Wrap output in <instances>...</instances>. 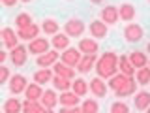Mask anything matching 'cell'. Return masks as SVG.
Here are the masks:
<instances>
[{
    "label": "cell",
    "mask_w": 150,
    "mask_h": 113,
    "mask_svg": "<svg viewBox=\"0 0 150 113\" xmlns=\"http://www.w3.org/2000/svg\"><path fill=\"white\" fill-rule=\"evenodd\" d=\"M144 113H150V107H148V109H146V111H144Z\"/></svg>",
    "instance_id": "7bdbcfd3"
},
{
    "label": "cell",
    "mask_w": 150,
    "mask_h": 113,
    "mask_svg": "<svg viewBox=\"0 0 150 113\" xmlns=\"http://www.w3.org/2000/svg\"><path fill=\"white\" fill-rule=\"evenodd\" d=\"M0 36H2V44H4V47H6V49H15V47L19 45V40H21V38L17 36V32L13 30L11 26H4L2 28V32H0Z\"/></svg>",
    "instance_id": "ba28073f"
},
{
    "label": "cell",
    "mask_w": 150,
    "mask_h": 113,
    "mask_svg": "<svg viewBox=\"0 0 150 113\" xmlns=\"http://www.w3.org/2000/svg\"><path fill=\"white\" fill-rule=\"evenodd\" d=\"M4 113H23V102L17 98H8L4 102Z\"/></svg>",
    "instance_id": "4dcf8cb0"
},
{
    "label": "cell",
    "mask_w": 150,
    "mask_h": 113,
    "mask_svg": "<svg viewBox=\"0 0 150 113\" xmlns=\"http://www.w3.org/2000/svg\"><path fill=\"white\" fill-rule=\"evenodd\" d=\"M135 91H137V81H135V77H133L126 87H122L120 91H116L115 94H116V98H128V96H133Z\"/></svg>",
    "instance_id": "d6a6232c"
},
{
    "label": "cell",
    "mask_w": 150,
    "mask_h": 113,
    "mask_svg": "<svg viewBox=\"0 0 150 113\" xmlns=\"http://www.w3.org/2000/svg\"><path fill=\"white\" fill-rule=\"evenodd\" d=\"M124 40L128 41V44H137L144 38V28L137 25V23H128V25L124 26Z\"/></svg>",
    "instance_id": "7a4b0ae2"
},
{
    "label": "cell",
    "mask_w": 150,
    "mask_h": 113,
    "mask_svg": "<svg viewBox=\"0 0 150 113\" xmlns=\"http://www.w3.org/2000/svg\"><path fill=\"white\" fill-rule=\"evenodd\" d=\"M84 30H86V25L77 17H71V19H68V21L64 23V32L69 38H81Z\"/></svg>",
    "instance_id": "3957f363"
},
{
    "label": "cell",
    "mask_w": 150,
    "mask_h": 113,
    "mask_svg": "<svg viewBox=\"0 0 150 113\" xmlns=\"http://www.w3.org/2000/svg\"><path fill=\"white\" fill-rule=\"evenodd\" d=\"M30 25H34V21H32L30 13L21 11V13L15 17V26H17V30H19V28H26V26H30Z\"/></svg>",
    "instance_id": "e575fe53"
},
{
    "label": "cell",
    "mask_w": 150,
    "mask_h": 113,
    "mask_svg": "<svg viewBox=\"0 0 150 113\" xmlns=\"http://www.w3.org/2000/svg\"><path fill=\"white\" fill-rule=\"evenodd\" d=\"M60 113H83L81 106H75V107H62Z\"/></svg>",
    "instance_id": "74e56055"
},
{
    "label": "cell",
    "mask_w": 150,
    "mask_h": 113,
    "mask_svg": "<svg viewBox=\"0 0 150 113\" xmlns=\"http://www.w3.org/2000/svg\"><path fill=\"white\" fill-rule=\"evenodd\" d=\"M53 87L56 89V91H60V92H66V91H71V85L73 81L71 79H68V77H62V75H54L53 77Z\"/></svg>",
    "instance_id": "f546056e"
},
{
    "label": "cell",
    "mask_w": 150,
    "mask_h": 113,
    "mask_svg": "<svg viewBox=\"0 0 150 113\" xmlns=\"http://www.w3.org/2000/svg\"><path fill=\"white\" fill-rule=\"evenodd\" d=\"M90 92L94 94L96 98H103V96H107V91H109V85L105 83V79H101V77H94L90 79Z\"/></svg>",
    "instance_id": "7c38bea8"
},
{
    "label": "cell",
    "mask_w": 150,
    "mask_h": 113,
    "mask_svg": "<svg viewBox=\"0 0 150 113\" xmlns=\"http://www.w3.org/2000/svg\"><path fill=\"white\" fill-rule=\"evenodd\" d=\"M96 74L101 79H111L112 75L118 74V55L115 51H105L103 55L98 56L96 62Z\"/></svg>",
    "instance_id": "6da1fadb"
},
{
    "label": "cell",
    "mask_w": 150,
    "mask_h": 113,
    "mask_svg": "<svg viewBox=\"0 0 150 113\" xmlns=\"http://www.w3.org/2000/svg\"><path fill=\"white\" fill-rule=\"evenodd\" d=\"M58 104L62 107H75L81 104V96H77L73 91H66V92H60L58 96Z\"/></svg>",
    "instance_id": "e0dca14e"
},
{
    "label": "cell",
    "mask_w": 150,
    "mask_h": 113,
    "mask_svg": "<svg viewBox=\"0 0 150 113\" xmlns=\"http://www.w3.org/2000/svg\"><path fill=\"white\" fill-rule=\"evenodd\" d=\"M109 113H129V106L126 102H112Z\"/></svg>",
    "instance_id": "d590c367"
},
{
    "label": "cell",
    "mask_w": 150,
    "mask_h": 113,
    "mask_svg": "<svg viewBox=\"0 0 150 113\" xmlns=\"http://www.w3.org/2000/svg\"><path fill=\"white\" fill-rule=\"evenodd\" d=\"M40 32H41V25H30V26H26V28H19L17 30V36L21 38L23 41H32V40H36V38H40Z\"/></svg>",
    "instance_id": "4fadbf2b"
},
{
    "label": "cell",
    "mask_w": 150,
    "mask_h": 113,
    "mask_svg": "<svg viewBox=\"0 0 150 113\" xmlns=\"http://www.w3.org/2000/svg\"><path fill=\"white\" fill-rule=\"evenodd\" d=\"M43 89H41V85L40 83H30L26 87V91H25V96H26V100H32V102H40L41 100V96H43Z\"/></svg>",
    "instance_id": "603a6c76"
},
{
    "label": "cell",
    "mask_w": 150,
    "mask_h": 113,
    "mask_svg": "<svg viewBox=\"0 0 150 113\" xmlns=\"http://www.w3.org/2000/svg\"><path fill=\"white\" fill-rule=\"evenodd\" d=\"M77 47H79V51H81L83 55H94V53L100 51V44H98L94 38H81Z\"/></svg>",
    "instance_id": "5bb4252c"
},
{
    "label": "cell",
    "mask_w": 150,
    "mask_h": 113,
    "mask_svg": "<svg viewBox=\"0 0 150 113\" xmlns=\"http://www.w3.org/2000/svg\"><path fill=\"white\" fill-rule=\"evenodd\" d=\"M26 47H28V53L30 55L40 56V55H43L51 49V40H47V38H36V40L28 41Z\"/></svg>",
    "instance_id": "5b68a950"
},
{
    "label": "cell",
    "mask_w": 150,
    "mask_h": 113,
    "mask_svg": "<svg viewBox=\"0 0 150 113\" xmlns=\"http://www.w3.org/2000/svg\"><path fill=\"white\" fill-rule=\"evenodd\" d=\"M100 19L105 25H116L118 23V19H120V11H118V8L116 6H105V8H101V11H100Z\"/></svg>",
    "instance_id": "30bf717a"
},
{
    "label": "cell",
    "mask_w": 150,
    "mask_h": 113,
    "mask_svg": "<svg viewBox=\"0 0 150 113\" xmlns=\"http://www.w3.org/2000/svg\"><path fill=\"white\" fill-rule=\"evenodd\" d=\"M128 56H129L131 64L135 66V70L148 66V56H146V53H144V51H131V53H129Z\"/></svg>",
    "instance_id": "4316f807"
},
{
    "label": "cell",
    "mask_w": 150,
    "mask_h": 113,
    "mask_svg": "<svg viewBox=\"0 0 150 113\" xmlns=\"http://www.w3.org/2000/svg\"><path fill=\"white\" fill-rule=\"evenodd\" d=\"M19 2H23V4H30L32 0H19Z\"/></svg>",
    "instance_id": "60d3db41"
},
{
    "label": "cell",
    "mask_w": 150,
    "mask_h": 113,
    "mask_svg": "<svg viewBox=\"0 0 150 113\" xmlns=\"http://www.w3.org/2000/svg\"><path fill=\"white\" fill-rule=\"evenodd\" d=\"M41 30H43L47 36H54V34L60 32V23L53 17H45L43 23H41Z\"/></svg>",
    "instance_id": "484cf974"
},
{
    "label": "cell",
    "mask_w": 150,
    "mask_h": 113,
    "mask_svg": "<svg viewBox=\"0 0 150 113\" xmlns=\"http://www.w3.org/2000/svg\"><path fill=\"white\" fill-rule=\"evenodd\" d=\"M135 81H137L141 87H146V85H150V66L139 68L137 72H135Z\"/></svg>",
    "instance_id": "1f68e13d"
},
{
    "label": "cell",
    "mask_w": 150,
    "mask_h": 113,
    "mask_svg": "<svg viewBox=\"0 0 150 113\" xmlns=\"http://www.w3.org/2000/svg\"><path fill=\"white\" fill-rule=\"evenodd\" d=\"M133 107L137 111H146L150 107V92L148 91H139L133 94Z\"/></svg>",
    "instance_id": "9a60e30c"
},
{
    "label": "cell",
    "mask_w": 150,
    "mask_h": 113,
    "mask_svg": "<svg viewBox=\"0 0 150 113\" xmlns=\"http://www.w3.org/2000/svg\"><path fill=\"white\" fill-rule=\"evenodd\" d=\"M9 79H11L9 68H8V66H2V68H0V83L6 85V83H9Z\"/></svg>",
    "instance_id": "8d00e7d4"
},
{
    "label": "cell",
    "mask_w": 150,
    "mask_h": 113,
    "mask_svg": "<svg viewBox=\"0 0 150 113\" xmlns=\"http://www.w3.org/2000/svg\"><path fill=\"white\" fill-rule=\"evenodd\" d=\"M53 72H54V75H62V77H68V79H75V68H71V66H68V64H64L62 60H58L54 66H53Z\"/></svg>",
    "instance_id": "7402d4cb"
},
{
    "label": "cell",
    "mask_w": 150,
    "mask_h": 113,
    "mask_svg": "<svg viewBox=\"0 0 150 113\" xmlns=\"http://www.w3.org/2000/svg\"><path fill=\"white\" fill-rule=\"evenodd\" d=\"M118 11H120V19H122V21H126V23H131L135 19V15H137V9H135V6H133V4H129V2L120 4Z\"/></svg>",
    "instance_id": "cb8c5ba5"
},
{
    "label": "cell",
    "mask_w": 150,
    "mask_h": 113,
    "mask_svg": "<svg viewBox=\"0 0 150 113\" xmlns=\"http://www.w3.org/2000/svg\"><path fill=\"white\" fill-rule=\"evenodd\" d=\"M9 60H11V64L15 66V68H21V66H25L26 60H28V47L23 45V44H19L15 49L9 51Z\"/></svg>",
    "instance_id": "277c9868"
},
{
    "label": "cell",
    "mask_w": 150,
    "mask_h": 113,
    "mask_svg": "<svg viewBox=\"0 0 150 113\" xmlns=\"http://www.w3.org/2000/svg\"><path fill=\"white\" fill-rule=\"evenodd\" d=\"M96 62H98V53L94 55H83L81 62L77 64V72L79 74H88L96 68Z\"/></svg>",
    "instance_id": "2e32d148"
},
{
    "label": "cell",
    "mask_w": 150,
    "mask_h": 113,
    "mask_svg": "<svg viewBox=\"0 0 150 113\" xmlns=\"http://www.w3.org/2000/svg\"><path fill=\"white\" fill-rule=\"evenodd\" d=\"M23 113H53V109L45 107L41 102L25 100V102H23Z\"/></svg>",
    "instance_id": "44dd1931"
},
{
    "label": "cell",
    "mask_w": 150,
    "mask_h": 113,
    "mask_svg": "<svg viewBox=\"0 0 150 113\" xmlns=\"http://www.w3.org/2000/svg\"><path fill=\"white\" fill-rule=\"evenodd\" d=\"M81 109L83 113H100V102L94 98H86L81 102Z\"/></svg>",
    "instance_id": "836d02e7"
},
{
    "label": "cell",
    "mask_w": 150,
    "mask_h": 113,
    "mask_svg": "<svg viewBox=\"0 0 150 113\" xmlns=\"http://www.w3.org/2000/svg\"><path fill=\"white\" fill-rule=\"evenodd\" d=\"M146 53L150 55V41H148V44H146Z\"/></svg>",
    "instance_id": "b9f144b4"
},
{
    "label": "cell",
    "mask_w": 150,
    "mask_h": 113,
    "mask_svg": "<svg viewBox=\"0 0 150 113\" xmlns=\"http://www.w3.org/2000/svg\"><path fill=\"white\" fill-rule=\"evenodd\" d=\"M40 102L43 104L45 107H49V109H54L56 104H58V94H56V89H47Z\"/></svg>",
    "instance_id": "83f0119b"
},
{
    "label": "cell",
    "mask_w": 150,
    "mask_h": 113,
    "mask_svg": "<svg viewBox=\"0 0 150 113\" xmlns=\"http://www.w3.org/2000/svg\"><path fill=\"white\" fill-rule=\"evenodd\" d=\"M58 59H60V51L49 49L47 53L36 56V64L40 66V68H53V66L58 62Z\"/></svg>",
    "instance_id": "52a82bcc"
},
{
    "label": "cell",
    "mask_w": 150,
    "mask_h": 113,
    "mask_svg": "<svg viewBox=\"0 0 150 113\" xmlns=\"http://www.w3.org/2000/svg\"><path fill=\"white\" fill-rule=\"evenodd\" d=\"M131 79H133V77H128V75H124L122 72H118L116 75H112V77L109 79V83H107V85H109V89H111L112 92H116V91H120L122 87H126Z\"/></svg>",
    "instance_id": "ac0fdd59"
},
{
    "label": "cell",
    "mask_w": 150,
    "mask_h": 113,
    "mask_svg": "<svg viewBox=\"0 0 150 113\" xmlns=\"http://www.w3.org/2000/svg\"><path fill=\"white\" fill-rule=\"evenodd\" d=\"M90 2H92V4H101L103 0H90Z\"/></svg>",
    "instance_id": "ab89813d"
},
{
    "label": "cell",
    "mask_w": 150,
    "mask_h": 113,
    "mask_svg": "<svg viewBox=\"0 0 150 113\" xmlns=\"http://www.w3.org/2000/svg\"><path fill=\"white\" fill-rule=\"evenodd\" d=\"M71 91L77 94V96H86L88 91H90V85H88L86 81H84L83 77H75L73 79V85H71Z\"/></svg>",
    "instance_id": "f1b7e54d"
},
{
    "label": "cell",
    "mask_w": 150,
    "mask_h": 113,
    "mask_svg": "<svg viewBox=\"0 0 150 113\" xmlns=\"http://www.w3.org/2000/svg\"><path fill=\"white\" fill-rule=\"evenodd\" d=\"M26 87H28V81H26V77L23 74H15V75H11V79H9V83H8V89H9V92L11 94H21V92H25L26 91Z\"/></svg>",
    "instance_id": "9c48e42d"
},
{
    "label": "cell",
    "mask_w": 150,
    "mask_h": 113,
    "mask_svg": "<svg viewBox=\"0 0 150 113\" xmlns=\"http://www.w3.org/2000/svg\"><path fill=\"white\" fill-rule=\"evenodd\" d=\"M53 77H54L53 68H40V70H36V72H34V81L40 83V85L51 83V81H53Z\"/></svg>",
    "instance_id": "d4e9b609"
},
{
    "label": "cell",
    "mask_w": 150,
    "mask_h": 113,
    "mask_svg": "<svg viewBox=\"0 0 150 113\" xmlns=\"http://www.w3.org/2000/svg\"><path fill=\"white\" fill-rule=\"evenodd\" d=\"M83 59V53L79 51V47H68L66 51H62V55H60V60H62L64 64L71 66V68H77V64L81 62Z\"/></svg>",
    "instance_id": "8992f818"
},
{
    "label": "cell",
    "mask_w": 150,
    "mask_h": 113,
    "mask_svg": "<svg viewBox=\"0 0 150 113\" xmlns=\"http://www.w3.org/2000/svg\"><path fill=\"white\" fill-rule=\"evenodd\" d=\"M0 2H2V6H6V8H13L19 0H0Z\"/></svg>",
    "instance_id": "f35d334b"
},
{
    "label": "cell",
    "mask_w": 150,
    "mask_h": 113,
    "mask_svg": "<svg viewBox=\"0 0 150 113\" xmlns=\"http://www.w3.org/2000/svg\"><path fill=\"white\" fill-rule=\"evenodd\" d=\"M118 72H122L124 75H128V77H135V66L131 64L129 56L128 55H120L118 56Z\"/></svg>",
    "instance_id": "ffe728a7"
},
{
    "label": "cell",
    "mask_w": 150,
    "mask_h": 113,
    "mask_svg": "<svg viewBox=\"0 0 150 113\" xmlns=\"http://www.w3.org/2000/svg\"><path fill=\"white\" fill-rule=\"evenodd\" d=\"M88 30H90V36L94 40H103L109 34V25H105L101 19H96V21H92L88 25Z\"/></svg>",
    "instance_id": "8fae6325"
},
{
    "label": "cell",
    "mask_w": 150,
    "mask_h": 113,
    "mask_svg": "<svg viewBox=\"0 0 150 113\" xmlns=\"http://www.w3.org/2000/svg\"><path fill=\"white\" fill-rule=\"evenodd\" d=\"M148 4H150V0H148Z\"/></svg>",
    "instance_id": "f6af8a7d"
},
{
    "label": "cell",
    "mask_w": 150,
    "mask_h": 113,
    "mask_svg": "<svg viewBox=\"0 0 150 113\" xmlns=\"http://www.w3.org/2000/svg\"><path fill=\"white\" fill-rule=\"evenodd\" d=\"M148 66H150V60H148Z\"/></svg>",
    "instance_id": "ee69618b"
},
{
    "label": "cell",
    "mask_w": 150,
    "mask_h": 113,
    "mask_svg": "<svg viewBox=\"0 0 150 113\" xmlns=\"http://www.w3.org/2000/svg\"><path fill=\"white\" fill-rule=\"evenodd\" d=\"M69 38L66 32H58V34H54L53 38H51V45H53V49L56 51H66L69 47Z\"/></svg>",
    "instance_id": "d6986e66"
}]
</instances>
